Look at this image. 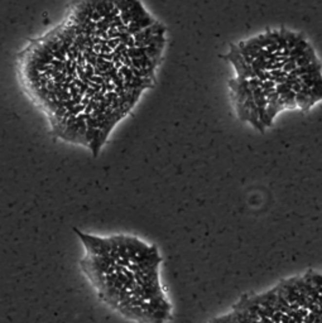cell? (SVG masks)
Masks as SVG:
<instances>
[{
	"label": "cell",
	"instance_id": "1",
	"mask_svg": "<svg viewBox=\"0 0 322 323\" xmlns=\"http://www.w3.org/2000/svg\"><path fill=\"white\" fill-rule=\"evenodd\" d=\"M110 264L96 282L99 297L137 323H168L172 305L161 278L163 259L157 246L135 236L110 237Z\"/></svg>",
	"mask_w": 322,
	"mask_h": 323
},
{
	"label": "cell",
	"instance_id": "4",
	"mask_svg": "<svg viewBox=\"0 0 322 323\" xmlns=\"http://www.w3.org/2000/svg\"><path fill=\"white\" fill-rule=\"evenodd\" d=\"M230 89L233 91L235 99V105L238 104H243L247 101L248 99H253V93L250 90V85H249V80L248 78H236V80H232L229 84Z\"/></svg>",
	"mask_w": 322,
	"mask_h": 323
},
{
	"label": "cell",
	"instance_id": "3",
	"mask_svg": "<svg viewBox=\"0 0 322 323\" xmlns=\"http://www.w3.org/2000/svg\"><path fill=\"white\" fill-rule=\"evenodd\" d=\"M222 58L229 59V61L233 63V66H234L235 70H236V73H238L239 78H248V80H249V78L255 77L251 66L245 61L244 57L241 56L238 46L232 44L230 52H229L226 56H222Z\"/></svg>",
	"mask_w": 322,
	"mask_h": 323
},
{
	"label": "cell",
	"instance_id": "5",
	"mask_svg": "<svg viewBox=\"0 0 322 323\" xmlns=\"http://www.w3.org/2000/svg\"><path fill=\"white\" fill-rule=\"evenodd\" d=\"M319 71H322V65L319 62V61H316V62L308 63V65L300 66V67H297V69L294 70L293 73L297 76H302L306 75V73H312V72H319Z\"/></svg>",
	"mask_w": 322,
	"mask_h": 323
},
{
	"label": "cell",
	"instance_id": "2",
	"mask_svg": "<svg viewBox=\"0 0 322 323\" xmlns=\"http://www.w3.org/2000/svg\"><path fill=\"white\" fill-rule=\"evenodd\" d=\"M210 323H322V271L307 270L248 293Z\"/></svg>",
	"mask_w": 322,
	"mask_h": 323
}]
</instances>
